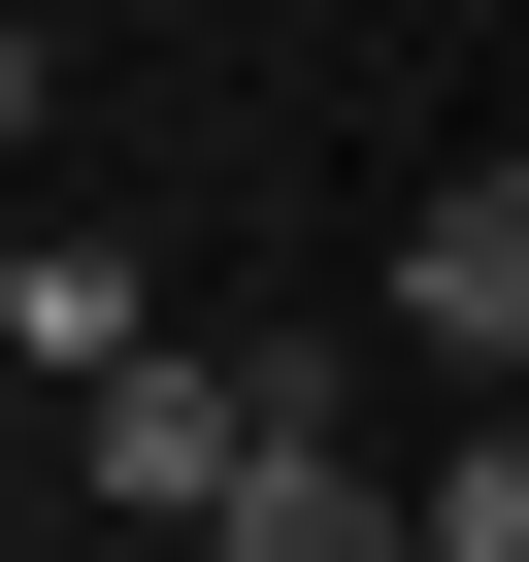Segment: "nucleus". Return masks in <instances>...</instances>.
I'll return each mask as SVG.
<instances>
[{
    "mask_svg": "<svg viewBox=\"0 0 529 562\" xmlns=\"http://www.w3.org/2000/svg\"><path fill=\"white\" fill-rule=\"evenodd\" d=\"M364 331H397V364H463V397L529 430V133H496L463 199H397V265H364Z\"/></svg>",
    "mask_w": 529,
    "mask_h": 562,
    "instance_id": "obj_1",
    "label": "nucleus"
},
{
    "mask_svg": "<svg viewBox=\"0 0 529 562\" xmlns=\"http://www.w3.org/2000/svg\"><path fill=\"white\" fill-rule=\"evenodd\" d=\"M199 562H430V496H397V463H364V430L299 397V430H264V496H232Z\"/></svg>",
    "mask_w": 529,
    "mask_h": 562,
    "instance_id": "obj_2",
    "label": "nucleus"
},
{
    "mask_svg": "<svg viewBox=\"0 0 529 562\" xmlns=\"http://www.w3.org/2000/svg\"><path fill=\"white\" fill-rule=\"evenodd\" d=\"M0 364H34V397H133V364H166L133 232H34V265H0Z\"/></svg>",
    "mask_w": 529,
    "mask_h": 562,
    "instance_id": "obj_3",
    "label": "nucleus"
},
{
    "mask_svg": "<svg viewBox=\"0 0 529 562\" xmlns=\"http://www.w3.org/2000/svg\"><path fill=\"white\" fill-rule=\"evenodd\" d=\"M430 562H529V430H463V463H430Z\"/></svg>",
    "mask_w": 529,
    "mask_h": 562,
    "instance_id": "obj_4",
    "label": "nucleus"
}]
</instances>
